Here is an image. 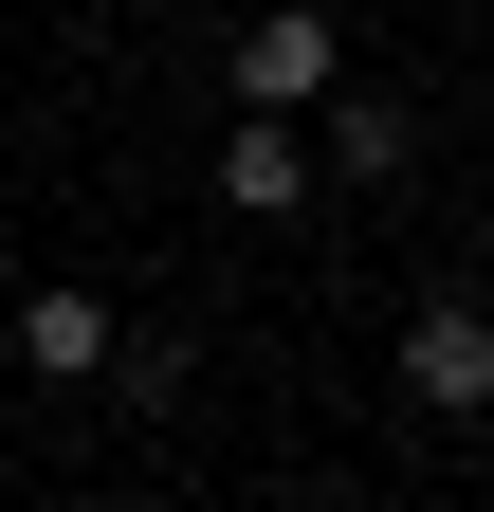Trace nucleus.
<instances>
[{
	"instance_id": "obj_3",
	"label": "nucleus",
	"mask_w": 494,
	"mask_h": 512,
	"mask_svg": "<svg viewBox=\"0 0 494 512\" xmlns=\"http://www.w3.org/2000/svg\"><path fill=\"white\" fill-rule=\"evenodd\" d=\"M220 202H238V220H293V202H312V147H293V110H238V128H220Z\"/></svg>"
},
{
	"instance_id": "obj_2",
	"label": "nucleus",
	"mask_w": 494,
	"mask_h": 512,
	"mask_svg": "<svg viewBox=\"0 0 494 512\" xmlns=\"http://www.w3.org/2000/svg\"><path fill=\"white\" fill-rule=\"evenodd\" d=\"M403 403L421 421H494V311L476 293H421L403 311Z\"/></svg>"
},
{
	"instance_id": "obj_1",
	"label": "nucleus",
	"mask_w": 494,
	"mask_h": 512,
	"mask_svg": "<svg viewBox=\"0 0 494 512\" xmlns=\"http://www.w3.org/2000/svg\"><path fill=\"white\" fill-rule=\"evenodd\" d=\"M330 92H348V37L312 19V0H275V19L220 37V110H330Z\"/></svg>"
},
{
	"instance_id": "obj_5",
	"label": "nucleus",
	"mask_w": 494,
	"mask_h": 512,
	"mask_svg": "<svg viewBox=\"0 0 494 512\" xmlns=\"http://www.w3.org/2000/svg\"><path fill=\"white\" fill-rule=\"evenodd\" d=\"M421 165V110L403 92H330V183H403Z\"/></svg>"
},
{
	"instance_id": "obj_4",
	"label": "nucleus",
	"mask_w": 494,
	"mask_h": 512,
	"mask_svg": "<svg viewBox=\"0 0 494 512\" xmlns=\"http://www.w3.org/2000/svg\"><path fill=\"white\" fill-rule=\"evenodd\" d=\"M110 348H129V330H110L92 293H19V366L37 384H110Z\"/></svg>"
}]
</instances>
